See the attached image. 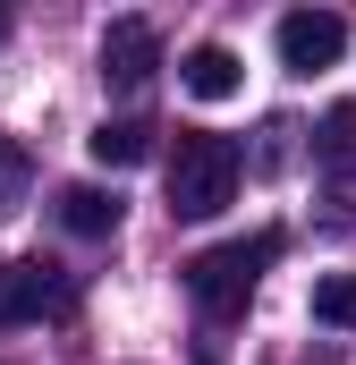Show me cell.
Wrapping results in <instances>:
<instances>
[{"instance_id":"1","label":"cell","mask_w":356,"mask_h":365,"mask_svg":"<svg viewBox=\"0 0 356 365\" xmlns=\"http://www.w3.org/2000/svg\"><path fill=\"white\" fill-rule=\"evenodd\" d=\"M280 264V230H255V238H229V247H204L187 264V297L212 314V323H238L246 297L263 289V272Z\"/></svg>"},{"instance_id":"2","label":"cell","mask_w":356,"mask_h":365,"mask_svg":"<svg viewBox=\"0 0 356 365\" xmlns=\"http://www.w3.org/2000/svg\"><path fill=\"white\" fill-rule=\"evenodd\" d=\"M238 145L229 136H212V128H187L178 136V153H170V212L178 221H212L229 195H238Z\"/></svg>"},{"instance_id":"3","label":"cell","mask_w":356,"mask_h":365,"mask_svg":"<svg viewBox=\"0 0 356 365\" xmlns=\"http://www.w3.org/2000/svg\"><path fill=\"white\" fill-rule=\"evenodd\" d=\"M271 43H280V68L314 77V68H331V60L348 51V17H340V9H288Z\"/></svg>"},{"instance_id":"4","label":"cell","mask_w":356,"mask_h":365,"mask_svg":"<svg viewBox=\"0 0 356 365\" xmlns=\"http://www.w3.org/2000/svg\"><path fill=\"white\" fill-rule=\"evenodd\" d=\"M153 68H162L153 17H110V26H102V86L136 93V86H153Z\"/></svg>"},{"instance_id":"5","label":"cell","mask_w":356,"mask_h":365,"mask_svg":"<svg viewBox=\"0 0 356 365\" xmlns=\"http://www.w3.org/2000/svg\"><path fill=\"white\" fill-rule=\"evenodd\" d=\"M68 280L51 264H0V323H43V314H68Z\"/></svg>"},{"instance_id":"6","label":"cell","mask_w":356,"mask_h":365,"mask_svg":"<svg viewBox=\"0 0 356 365\" xmlns=\"http://www.w3.org/2000/svg\"><path fill=\"white\" fill-rule=\"evenodd\" d=\"M178 86L195 93V102H229V93L246 86V68H238V51H229V43H195V51L178 60Z\"/></svg>"},{"instance_id":"7","label":"cell","mask_w":356,"mask_h":365,"mask_svg":"<svg viewBox=\"0 0 356 365\" xmlns=\"http://www.w3.org/2000/svg\"><path fill=\"white\" fill-rule=\"evenodd\" d=\"M85 153L102 170H136V162H153V128H145V119H102L85 136Z\"/></svg>"},{"instance_id":"8","label":"cell","mask_w":356,"mask_h":365,"mask_svg":"<svg viewBox=\"0 0 356 365\" xmlns=\"http://www.w3.org/2000/svg\"><path fill=\"white\" fill-rule=\"evenodd\" d=\"M60 230L110 238V230H119V195H110V187H60Z\"/></svg>"},{"instance_id":"9","label":"cell","mask_w":356,"mask_h":365,"mask_svg":"<svg viewBox=\"0 0 356 365\" xmlns=\"http://www.w3.org/2000/svg\"><path fill=\"white\" fill-rule=\"evenodd\" d=\"M314 162L340 170V179L356 170V102H331V110H323V128H314Z\"/></svg>"},{"instance_id":"10","label":"cell","mask_w":356,"mask_h":365,"mask_svg":"<svg viewBox=\"0 0 356 365\" xmlns=\"http://www.w3.org/2000/svg\"><path fill=\"white\" fill-rule=\"evenodd\" d=\"M314 323L356 331V272H323V280H314Z\"/></svg>"},{"instance_id":"11","label":"cell","mask_w":356,"mask_h":365,"mask_svg":"<svg viewBox=\"0 0 356 365\" xmlns=\"http://www.w3.org/2000/svg\"><path fill=\"white\" fill-rule=\"evenodd\" d=\"M17 187H26V153H17V145L0 136V212L17 204Z\"/></svg>"},{"instance_id":"12","label":"cell","mask_w":356,"mask_h":365,"mask_svg":"<svg viewBox=\"0 0 356 365\" xmlns=\"http://www.w3.org/2000/svg\"><path fill=\"white\" fill-rule=\"evenodd\" d=\"M0 43H9V9H0Z\"/></svg>"}]
</instances>
